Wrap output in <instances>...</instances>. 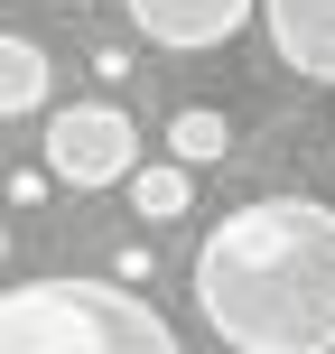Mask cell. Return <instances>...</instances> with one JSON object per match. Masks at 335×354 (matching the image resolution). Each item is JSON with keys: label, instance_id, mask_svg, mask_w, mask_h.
<instances>
[{"label": "cell", "instance_id": "1", "mask_svg": "<svg viewBox=\"0 0 335 354\" xmlns=\"http://www.w3.org/2000/svg\"><path fill=\"white\" fill-rule=\"evenodd\" d=\"M195 317L233 354H335V205L251 196L186 261Z\"/></svg>", "mask_w": 335, "mask_h": 354}, {"label": "cell", "instance_id": "2", "mask_svg": "<svg viewBox=\"0 0 335 354\" xmlns=\"http://www.w3.org/2000/svg\"><path fill=\"white\" fill-rule=\"evenodd\" d=\"M0 354H186V345L140 289L47 270V280L0 289Z\"/></svg>", "mask_w": 335, "mask_h": 354}, {"label": "cell", "instance_id": "3", "mask_svg": "<svg viewBox=\"0 0 335 354\" xmlns=\"http://www.w3.org/2000/svg\"><path fill=\"white\" fill-rule=\"evenodd\" d=\"M37 149H47L37 168H47L56 187H75V196L122 187V177L140 168V131H131L122 103H56L47 131H37Z\"/></svg>", "mask_w": 335, "mask_h": 354}, {"label": "cell", "instance_id": "4", "mask_svg": "<svg viewBox=\"0 0 335 354\" xmlns=\"http://www.w3.org/2000/svg\"><path fill=\"white\" fill-rule=\"evenodd\" d=\"M251 10H261V0H131V28H140L149 47H168V56H205V47H224V37H242Z\"/></svg>", "mask_w": 335, "mask_h": 354}, {"label": "cell", "instance_id": "5", "mask_svg": "<svg viewBox=\"0 0 335 354\" xmlns=\"http://www.w3.org/2000/svg\"><path fill=\"white\" fill-rule=\"evenodd\" d=\"M270 28V56L307 84H335V0H261L251 10Z\"/></svg>", "mask_w": 335, "mask_h": 354}, {"label": "cell", "instance_id": "6", "mask_svg": "<svg viewBox=\"0 0 335 354\" xmlns=\"http://www.w3.org/2000/svg\"><path fill=\"white\" fill-rule=\"evenodd\" d=\"M47 93H56L47 47H37V37H19V28H0V122H19V112H47Z\"/></svg>", "mask_w": 335, "mask_h": 354}, {"label": "cell", "instance_id": "7", "mask_svg": "<svg viewBox=\"0 0 335 354\" xmlns=\"http://www.w3.org/2000/svg\"><path fill=\"white\" fill-rule=\"evenodd\" d=\"M122 196H131V214H140V224H177V214L195 205V168H177V159L131 168V177H122Z\"/></svg>", "mask_w": 335, "mask_h": 354}, {"label": "cell", "instance_id": "8", "mask_svg": "<svg viewBox=\"0 0 335 354\" xmlns=\"http://www.w3.org/2000/svg\"><path fill=\"white\" fill-rule=\"evenodd\" d=\"M168 159H177V168H224V159H233V122H224L214 103H186V112L168 122Z\"/></svg>", "mask_w": 335, "mask_h": 354}, {"label": "cell", "instance_id": "9", "mask_svg": "<svg viewBox=\"0 0 335 354\" xmlns=\"http://www.w3.org/2000/svg\"><path fill=\"white\" fill-rule=\"evenodd\" d=\"M112 280H122V289H140V280H149V243H122V261H112Z\"/></svg>", "mask_w": 335, "mask_h": 354}, {"label": "cell", "instance_id": "10", "mask_svg": "<svg viewBox=\"0 0 335 354\" xmlns=\"http://www.w3.org/2000/svg\"><path fill=\"white\" fill-rule=\"evenodd\" d=\"M47 187H56L47 168H19V177H10V205H37V196H47Z\"/></svg>", "mask_w": 335, "mask_h": 354}, {"label": "cell", "instance_id": "11", "mask_svg": "<svg viewBox=\"0 0 335 354\" xmlns=\"http://www.w3.org/2000/svg\"><path fill=\"white\" fill-rule=\"evenodd\" d=\"M0 261H10V224H0Z\"/></svg>", "mask_w": 335, "mask_h": 354}, {"label": "cell", "instance_id": "12", "mask_svg": "<svg viewBox=\"0 0 335 354\" xmlns=\"http://www.w3.org/2000/svg\"><path fill=\"white\" fill-rule=\"evenodd\" d=\"M56 10H93V0H56Z\"/></svg>", "mask_w": 335, "mask_h": 354}, {"label": "cell", "instance_id": "13", "mask_svg": "<svg viewBox=\"0 0 335 354\" xmlns=\"http://www.w3.org/2000/svg\"><path fill=\"white\" fill-rule=\"evenodd\" d=\"M326 159H335V140H326Z\"/></svg>", "mask_w": 335, "mask_h": 354}]
</instances>
